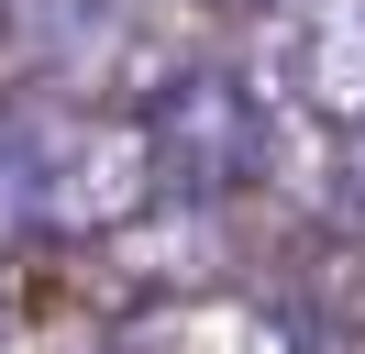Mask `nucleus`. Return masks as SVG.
Returning a JSON list of instances; mask_svg holds the SVG:
<instances>
[{
	"mask_svg": "<svg viewBox=\"0 0 365 354\" xmlns=\"http://www.w3.org/2000/svg\"><path fill=\"white\" fill-rule=\"evenodd\" d=\"M0 56L45 100H89V111H122V100L144 111L178 78V44H166L155 0H11Z\"/></svg>",
	"mask_w": 365,
	"mask_h": 354,
	"instance_id": "nucleus-2",
	"label": "nucleus"
},
{
	"mask_svg": "<svg viewBox=\"0 0 365 354\" xmlns=\"http://www.w3.org/2000/svg\"><path fill=\"white\" fill-rule=\"evenodd\" d=\"M0 243H34V122L0 111Z\"/></svg>",
	"mask_w": 365,
	"mask_h": 354,
	"instance_id": "nucleus-6",
	"label": "nucleus"
},
{
	"mask_svg": "<svg viewBox=\"0 0 365 354\" xmlns=\"http://www.w3.org/2000/svg\"><path fill=\"white\" fill-rule=\"evenodd\" d=\"M34 122V243H122L155 221V144L144 111H89V100H23Z\"/></svg>",
	"mask_w": 365,
	"mask_h": 354,
	"instance_id": "nucleus-1",
	"label": "nucleus"
},
{
	"mask_svg": "<svg viewBox=\"0 0 365 354\" xmlns=\"http://www.w3.org/2000/svg\"><path fill=\"white\" fill-rule=\"evenodd\" d=\"M232 11H266V0H232Z\"/></svg>",
	"mask_w": 365,
	"mask_h": 354,
	"instance_id": "nucleus-8",
	"label": "nucleus"
},
{
	"mask_svg": "<svg viewBox=\"0 0 365 354\" xmlns=\"http://www.w3.org/2000/svg\"><path fill=\"white\" fill-rule=\"evenodd\" d=\"M343 211L365 221V133H343Z\"/></svg>",
	"mask_w": 365,
	"mask_h": 354,
	"instance_id": "nucleus-7",
	"label": "nucleus"
},
{
	"mask_svg": "<svg viewBox=\"0 0 365 354\" xmlns=\"http://www.w3.org/2000/svg\"><path fill=\"white\" fill-rule=\"evenodd\" d=\"M144 144H155V188L166 199H232L266 166V100L222 66H178L144 100Z\"/></svg>",
	"mask_w": 365,
	"mask_h": 354,
	"instance_id": "nucleus-3",
	"label": "nucleus"
},
{
	"mask_svg": "<svg viewBox=\"0 0 365 354\" xmlns=\"http://www.w3.org/2000/svg\"><path fill=\"white\" fill-rule=\"evenodd\" d=\"M111 354H288V321L266 299H222V288H188L155 321H133Z\"/></svg>",
	"mask_w": 365,
	"mask_h": 354,
	"instance_id": "nucleus-5",
	"label": "nucleus"
},
{
	"mask_svg": "<svg viewBox=\"0 0 365 354\" xmlns=\"http://www.w3.org/2000/svg\"><path fill=\"white\" fill-rule=\"evenodd\" d=\"M255 100H288L332 133H365V0H266Z\"/></svg>",
	"mask_w": 365,
	"mask_h": 354,
	"instance_id": "nucleus-4",
	"label": "nucleus"
}]
</instances>
